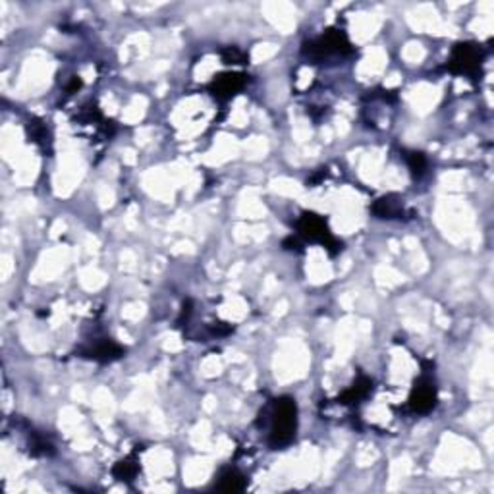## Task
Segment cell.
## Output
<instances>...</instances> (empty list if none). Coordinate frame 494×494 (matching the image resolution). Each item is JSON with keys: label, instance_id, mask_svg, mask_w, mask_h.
Masks as SVG:
<instances>
[{"label": "cell", "instance_id": "cell-1", "mask_svg": "<svg viewBox=\"0 0 494 494\" xmlns=\"http://www.w3.org/2000/svg\"><path fill=\"white\" fill-rule=\"evenodd\" d=\"M298 430V406L296 400L289 396H282L274 400L272 406L271 433H269V444L272 448H284L296 437Z\"/></svg>", "mask_w": 494, "mask_h": 494}, {"label": "cell", "instance_id": "cell-2", "mask_svg": "<svg viewBox=\"0 0 494 494\" xmlns=\"http://www.w3.org/2000/svg\"><path fill=\"white\" fill-rule=\"evenodd\" d=\"M354 48L342 29H327L321 37L303 45V55L313 62H323L330 56H345Z\"/></svg>", "mask_w": 494, "mask_h": 494}, {"label": "cell", "instance_id": "cell-3", "mask_svg": "<svg viewBox=\"0 0 494 494\" xmlns=\"http://www.w3.org/2000/svg\"><path fill=\"white\" fill-rule=\"evenodd\" d=\"M485 60V48L477 43H457L448 58V72L456 75H475Z\"/></svg>", "mask_w": 494, "mask_h": 494}, {"label": "cell", "instance_id": "cell-4", "mask_svg": "<svg viewBox=\"0 0 494 494\" xmlns=\"http://www.w3.org/2000/svg\"><path fill=\"white\" fill-rule=\"evenodd\" d=\"M298 230L299 236H303L309 242L321 243L323 247H327L330 255H336L342 249V243L332 236L327 220L323 216L315 215V213H303V215L299 216Z\"/></svg>", "mask_w": 494, "mask_h": 494}, {"label": "cell", "instance_id": "cell-5", "mask_svg": "<svg viewBox=\"0 0 494 494\" xmlns=\"http://www.w3.org/2000/svg\"><path fill=\"white\" fill-rule=\"evenodd\" d=\"M437 406V386L435 383L423 377L415 381L410 394V408L415 413H429Z\"/></svg>", "mask_w": 494, "mask_h": 494}, {"label": "cell", "instance_id": "cell-6", "mask_svg": "<svg viewBox=\"0 0 494 494\" xmlns=\"http://www.w3.org/2000/svg\"><path fill=\"white\" fill-rule=\"evenodd\" d=\"M245 82H247V77L243 74L228 72V74L216 75L215 79L211 82V85H209V91L218 101H228V99H232L234 95H238L242 91Z\"/></svg>", "mask_w": 494, "mask_h": 494}, {"label": "cell", "instance_id": "cell-7", "mask_svg": "<svg viewBox=\"0 0 494 494\" xmlns=\"http://www.w3.org/2000/svg\"><path fill=\"white\" fill-rule=\"evenodd\" d=\"M122 355H124V348L116 344V342H112V340H101L91 350H87V357H91L95 361H103V363L114 361V359H118Z\"/></svg>", "mask_w": 494, "mask_h": 494}, {"label": "cell", "instance_id": "cell-8", "mask_svg": "<svg viewBox=\"0 0 494 494\" xmlns=\"http://www.w3.org/2000/svg\"><path fill=\"white\" fill-rule=\"evenodd\" d=\"M373 215L379 218H401L403 215V203L400 201V197L386 196L381 197L379 201H374Z\"/></svg>", "mask_w": 494, "mask_h": 494}, {"label": "cell", "instance_id": "cell-9", "mask_svg": "<svg viewBox=\"0 0 494 494\" xmlns=\"http://www.w3.org/2000/svg\"><path fill=\"white\" fill-rule=\"evenodd\" d=\"M373 390V383H371V379H367V377H359L357 381H355L348 390L338 398V401L340 403H344V406H348V403H357V401L365 400L367 396H369V392Z\"/></svg>", "mask_w": 494, "mask_h": 494}, {"label": "cell", "instance_id": "cell-10", "mask_svg": "<svg viewBox=\"0 0 494 494\" xmlns=\"http://www.w3.org/2000/svg\"><path fill=\"white\" fill-rule=\"evenodd\" d=\"M245 488V477L238 469H226L218 477V491L222 493H242Z\"/></svg>", "mask_w": 494, "mask_h": 494}, {"label": "cell", "instance_id": "cell-11", "mask_svg": "<svg viewBox=\"0 0 494 494\" xmlns=\"http://www.w3.org/2000/svg\"><path fill=\"white\" fill-rule=\"evenodd\" d=\"M137 471H140V467H137V464L133 459H120L116 466L112 467V475L116 477L118 481H126V483L133 481V477L137 475Z\"/></svg>", "mask_w": 494, "mask_h": 494}, {"label": "cell", "instance_id": "cell-12", "mask_svg": "<svg viewBox=\"0 0 494 494\" xmlns=\"http://www.w3.org/2000/svg\"><path fill=\"white\" fill-rule=\"evenodd\" d=\"M406 160H408V167H410V170H411V176L413 178L425 176L429 162H427V157H425L423 153L411 151V153H408V155H406Z\"/></svg>", "mask_w": 494, "mask_h": 494}, {"label": "cell", "instance_id": "cell-13", "mask_svg": "<svg viewBox=\"0 0 494 494\" xmlns=\"http://www.w3.org/2000/svg\"><path fill=\"white\" fill-rule=\"evenodd\" d=\"M29 130V137L33 143H37L41 147H47V143H50V135H48L47 124L39 120H31L28 126Z\"/></svg>", "mask_w": 494, "mask_h": 494}, {"label": "cell", "instance_id": "cell-14", "mask_svg": "<svg viewBox=\"0 0 494 494\" xmlns=\"http://www.w3.org/2000/svg\"><path fill=\"white\" fill-rule=\"evenodd\" d=\"M222 60L226 64H245V62H247V56H245V53H242L240 48L228 47L222 50Z\"/></svg>", "mask_w": 494, "mask_h": 494}, {"label": "cell", "instance_id": "cell-15", "mask_svg": "<svg viewBox=\"0 0 494 494\" xmlns=\"http://www.w3.org/2000/svg\"><path fill=\"white\" fill-rule=\"evenodd\" d=\"M284 247H286V249H296V251H298L299 242L296 240V238H288V240H284Z\"/></svg>", "mask_w": 494, "mask_h": 494}]
</instances>
